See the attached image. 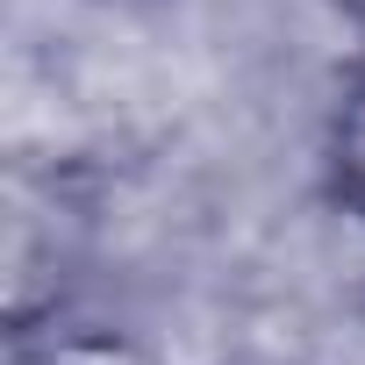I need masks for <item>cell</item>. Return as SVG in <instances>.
I'll return each mask as SVG.
<instances>
[{"instance_id":"1","label":"cell","mask_w":365,"mask_h":365,"mask_svg":"<svg viewBox=\"0 0 365 365\" xmlns=\"http://www.w3.org/2000/svg\"><path fill=\"white\" fill-rule=\"evenodd\" d=\"M8 365H172V358L115 322H51V329H15Z\"/></svg>"},{"instance_id":"2","label":"cell","mask_w":365,"mask_h":365,"mask_svg":"<svg viewBox=\"0 0 365 365\" xmlns=\"http://www.w3.org/2000/svg\"><path fill=\"white\" fill-rule=\"evenodd\" d=\"M322 172H329V194L365 215V72L336 93L329 108V129H322Z\"/></svg>"},{"instance_id":"3","label":"cell","mask_w":365,"mask_h":365,"mask_svg":"<svg viewBox=\"0 0 365 365\" xmlns=\"http://www.w3.org/2000/svg\"><path fill=\"white\" fill-rule=\"evenodd\" d=\"M336 8H344V15H351V22H365V0H336Z\"/></svg>"}]
</instances>
